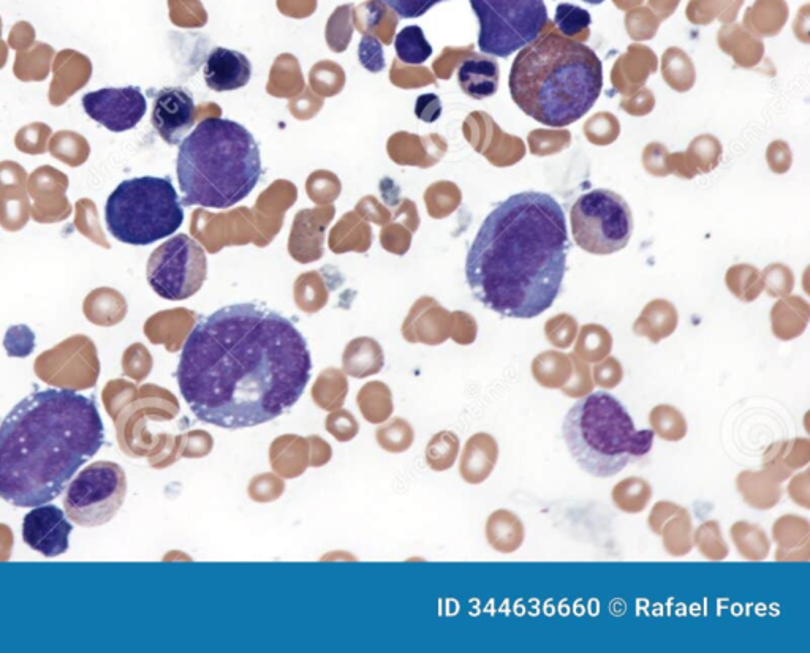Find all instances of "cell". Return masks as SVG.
<instances>
[{
	"instance_id": "18",
	"label": "cell",
	"mask_w": 810,
	"mask_h": 653,
	"mask_svg": "<svg viewBox=\"0 0 810 653\" xmlns=\"http://www.w3.org/2000/svg\"><path fill=\"white\" fill-rule=\"evenodd\" d=\"M777 562H807L810 559V524L803 516L785 514L773 525Z\"/></svg>"
},
{
	"instance_id": "45",
	"label": "cell",
	"mask_w": 810,
	"mask_h": 653,
	"mask_svg": "<svg viewBox=\"0 0 810 653\" xmlns=\"http://www.w3.org/2000/svg\"><path fill=\"white\" fill-rule=\"evenodd\" d=\"M4 347L12 358H26L35 348V334L26 325H16L5 334Z\"/></svg>"
},
{
	"instance_id": "38",
	"label": "cell",
	"mask_w": 810,
	"mask_h": 653,
	"mask_svg": "<svg viewBox=\"0 0 810 653\" xmlns=\"http://www.w3.org/2000/svg\"><path fill=\"white\" fill-rule=\"evenodd\" d=\"M89 144L83 136L73 132H59L51 138L50 152L70 167L83 165L89 157Z\"/></svg>"
},
{
	"instance_id": "24",
	"label": "cell",
	"mask_w": 810,
	"mask_h": 653,
	"mask_svg": "<svg viewBox=\"0 0 810 653\" xmlns=\"http://www.w3.org/2000/svg\"><path fill=\"white\" fill-rule=\"evenodd\" d=\"M385 367V355L379 342L369 337L355 339L345 347L342 370L347 377L369 378L380 374Z\"/></svg>"
},
{
	"instance_id": "6",
	"label": "cell",
	"mask_w": 810,
	"mask_h": 653,
	"mask_svg": "<svg viewBox=\"0 0 810 653\" xmlns=\"http://www.w3.org/2000/svg\"><path fill=\"white\" fill-rule=\"evenodd\" d=\"M562 437L573 461L595 478L619 475L654 446V432L636 429L624 404L605 391L576 401L565 415Z\"/></svg>"
},
{
	"instance_id": "50",
	"label": "cell",
	"mask_w": 810,
	"mask_h": 653,
	"mask_svg": "<svg viewBox=\"0 0 810 653\" xmlns=\"http://www.w3.org/2000/svg\"><path fill=\"white\" fill-rule=\"evenodd\" d=\"M214 450V437L206 431H192L184 437L182 454L190 459L209 456Z\"/></svg>"
},
{
	"instance_id": "56",
	"label": "cell",
	"mask_w": 810,
	"mask_h": 653,
	"mask_svg": "<svg viewBox=\"0 0 810 653\" xmlns=\"http://www.w3.org/2000/svg\"><path fill=\"white\" fill-rule=\"evenodd\" d=\"M583 2L589 5H602L605 0H583Z\"/></svg>"
},
{
	"instance_id": "16",
	"label": "cell",
	"mask_w": 810,
	"mask_h": 653,
	"mask_svg": "<svg viewBox=\"0 0 810 653\" xmlns=\"http://www.w3.org/2000/svg\"><path fill=\"white\" fill-rule=\"evenodd\" d=\"M69 185V179L65 174L56 171V168H38L31 176L29 182V192L35 200L34 217L37 222H57L53 208L50 204L53 201L54 208L62 217L70 214V204L64 197L65 189Z\"/></svg>"
},
{
	"instance_id": "52",
	"label": "cell",
	"mask_w": 810,
	"mask_h": 653,
	"mask_svg": "<svg viewBox=\"0 0 810 653\" xmlns=\"http://www.w3.org/2000/svg\"><path fill=\"white\" fill-rule=\"evenodd\" d=\"M679 508H681V505L668 502V500L655 503L648 516V525L651 532L654 533V535H660L663 525L667 524V522L673 518L674 514L678 513Z\"/></svg>"
},
{
	"instance_id": "21",
	"label": "cell",
	"mask_w": 810,
	"mask_h": 653,
	"mask_svg": "<svg viewBox=\"0 0 810 653\" xmlns=\"http://www.w3.org/2000/svg\"><path fill=\"white\" fill-rule=\"evenodd\" d=\"M269 465L284 480L300 478L309 469V443L306 437L285 434L269 446Z\"/></svg>"
},
{
	"instance_id": "7",
	"label": "cell",
	"mask_w": 810,
	"mask_h": 653,
	"mask_svg": "<svg viewBox=\"0 0 810 653\" xmlns=\"http://www.w3.org/2000/svg\"><path fill=\"white\" fill-rule=\"evenodd\" d=\"M184 216V206L168 178L129 179L106 201L108 231L129 246H151L168 238L181 228Z\"/></svg>"
},
{
	"instance_id": "35",
	"label": "cell",
	"mask_w": 810,
	"mask_h": 653,
	"mask_svg": "<svg viewBox=\"0 0 810 653\" xmlns=\"http://www.w3.org/2000/svg\"><path fill=\"white\" fill-rule=\"evenodd\" d=\"M613 350V337L600 326H586L576 340L573 355L583 359L584 363L597 364L608 358Z\"/></svg>"
},
{
	"instance_id": "49",
	"label": "cell",
	"mask_w": 810,
	"mask_h": 653,
	"mask_svg": "<svg viewBox=\"0 0 810 653\" xmlns=\"http://www.w3.org/2000/svg\"><path fill=\"white\" fill-rule=\"evenodd\" d=\"M383 2H385L399 18L415 19L426 15L432 7H436L437 4L445 2V0H383Z\"/></svg>"
},
{
	"instance_id": "54",
	"label": "cell",
	"mask_w": 810,
	"mask_h": 653,
	"mask_svg": "<svg viewBox=\"0 0 810 653\" xmlns=\"http://www.w3.org/2000/svg\"><path fill=\"white\" fill-rule=\"evenodd\" d=\"M306 438L307 443H309V467L320 469V467L330 464L331 459H333V448H331L330 443L323 440L322 437H318V435H311V437Z\"/></svg>"
},
{
	"instance_id": "27",
	"label": "cell",
	"mask_w": 810,
	"mask_h": 653,
	"mask_svg": "<svg viewBox=\"0 0 810 653\" xmlns=\"http://www.w3.org/2000/svg\"><path fill=\"white\" fill-rule=\"evenodd\" d=\"M731 541L742 559L763 562L771 554V538L763 527L749 521H738L730 527Z\"/></svg>"
},
{
	"instance_id": "19",
	"label": "cell",
	"mask_w": 810,
	"mask_h": 653,
	"mask_svg": "<svg viewBox=\"0 0 810 653\" xmlns=\"http://www.w3.org/2000/svg\"><path fill=\"white\" fill-rule=\"evenodd\" d=\"M810 462L809 438L780 440L763 453V470L779 483L790 480L796 470L806 469Z\"/></svg>"
},
{
	"instance_id": "48",
	"label": "cell",
	"mask_w": 810,
	"mask_h": 653,
	"mask_svg": "<svg viewBox=\"0 0 810 653\" xmlns=\"http://www.w3.org/2000/svg\"><path fill=\"white\" fill-rule=\"evenodd\" d=\"M546 337L553 347L561 348V350L570 348L576 339L575 320L568 317L554 318L546 325Z\"/></svg>"
},
{
	"instance_id": "53",
	"label": "cell",
	"mask_w": 810,
	"mask_h": 653,
	"mask_svg": "<svg viewBox=\"0 0 810 653\" xmlns=\"http://www.w3.org/2000/svg\"><path fill=\"white\" fill-rule=\"evenodd\" d=\"M810 475L809 470H804L798 475L793 476L790 483H788L787 492L790 495V499L793 500V503L796 505L801 506L804 510H809L810 508Z\"/></svg>"
},
{
	"instance_id": "13",
	"label": "cell",
	"mask_w": 810,
	"mask_h": 653,
	"mask_svg": "<svg viewBox=\"0 0 810 653\" xmlns=\"http://www.w3.org/2000/svg\"><path fill=\"white\" fill-rule=\"evenodd\" d=\"M195 116L194 97L184 87H165L154 95L152 127L170 146L181 144L184 135L194 127Z\"/></svg>"
},
{
	"instance_id": "23",
	"label": "cell",
	"mask_w": 810,
	"mask_h": 653,
	"mask_svg": "<svg viewBox=\"0 0 810 653\" xmlns=\"http://www.w3.org/2000/svg\"><path fill=\"white\" fill-rule=\"evenodd\" d=\"M485 536L489 546L499 554H515L526 540V527L518 514L499 508L486 519Z\"/></svg>"
},
{
	"instance_id": "12",
	"label": "cell",
	"mask_w": 810,
	"mask_h": 653,
	"mask_svg": "<svg viewBox=\"0 0 810 653\" xmlns=\"http://www.w3.org/2000/svg\"><path fill=\"white\" fill-rule=\"evenodd\" d=\"M83 108L92 121L114 133L129 132L148 111L140 87H106L83 97Z\"/></svg>"
},
{
	"instance_id": "42",
	"label": "cell",
	"mask_w": 810,
	"mask_h": 653,
	"mask_svg": "<svg viewBox=\"0 0 810 653\" xmlns=\"http://www.w3.org/2000/svg\"><path fill=\"white\" fill-rule=\"evenodd\" d=\"M573 359V374L562 386L561 391L564 393V396L570 397V399H581V397L587 396V394H591L594 391L595 385L594 380H592V370L589 364L584 363L583 359L578 358V356L572 355Z\"/></svg>"
},
{
	"instance_id": "39",
	"label": "cell",
	"mask_w": 810,
	"mask_h": 653,
	"mask_svg": "<svg viewBox=\"0 0 810 653\" xmlns=\"http://www.w3.org/2000/svg\"><path fill=\"white\" fill-rule=\"evenodd\" d=\"M15 190V189H13ZM29 217V203H27L24 189L0 190V225L8 231L23 228Z\"/></svg>"
},
{
	"instance_id": "10",
	"label": "cell",
	"mask_w": 810,
	"mask_h": 653,
	"mask_svg": "<svg viewBox=\"0 0 810 653\" xmlns=\"http://www.w3.org/2000/svg\"><path fill=\"white\" fill-rule=\"evenodd\" d=\"M127 497V476L114 462H94L73 478L65 492V514L81 527H100L119 513Z\"/></svg>"
},
{
	"instance_id": "33",
	"label": "cell",
	"mask_w": 810,
	"mask_h": 653,
	"mask_svg": "<svg viewBox=\"0 0 810 653\" xmlns=\"http://www.w3.org/2000/svg\"><path fill=\"white\" fill-rule=\"evenodd\" d=\"M461 451V440L453 431H440L429 440L424 459L432 472L453 469Z\"/></svg>"
},
{
	"instance_id": "32",
	"label": "cell",
	"mask_w": 810,
	"mask_h": 653,
	"mask_svg": "<svg viewBox=\"0 0 810 653\" xmlns=\"http://www.w3.org/2000/svg\"><path fill=\"white\" fill-rule=\"evenodd\" d=\"M649 426L654 432V437L668 443L682 442L689 432V424L684 413L670 404H659L652 408L649 412Z\"/></svg>"
},
{
	"instance_id": "43",
	"label": "cell",
	"mask_w": 810,
	"mask_h": 653,
	"mask_svg": "<svg viewBox=\"0 0 810 653\" xmlns=\"http://www.w3.org/2000/svg\"><path fill=\"white\" fill-rule=\"evenodd\" d=\"M325 429L331 437L336 438L337 442L347 443L352 442L353 438L360 432V424L356 421L353 413L344 408L330 412L326 416Z\"/></svg>"
},
{
	"instance_id": "29",
	"label": "cell",
	"mask_w": 810,
	"mask_h": 653,
	"mask_svg": "<svg viewBox=\"0 0 810 653\" xmlns=\"http://www.w3.org/2000/svg\"><path fill=\"white\" fill-rule=\"evenodd\" d=\"M678 326V315L670 304L654 302L644 310L640 320L635 323V333L638 336L648 337L652 344H659L674 333Z\"/></svg>"
},
{
	"instance_id": "26",
	"label": "cell",
	"mask_w": 810,
	"mask_h": 653,
	"mask_svg": "<svg viewBox=\"0 0 810 653\" xmlns=\"http://www.w3.org/2000/svg\"><path fill=\"white\" fill-rule=\"evenodd\" d=\"M349 389L344 370L328 367L315 378L311 389L312 401L325 412H334L344 407Z\"/></svg>"
},
{
	"instance_id": "20",
	"label": "cell",
	"mask_w": 810,
	"mask_h": 653,
	"mask_svg": "<svg viewBox=\"0 0 810 653\" xmlns=\"http://www.w3.org/2000/svg\"><path fill=\"white\" fill-rule=\"evenodd\" d=\"M500 68L496 59L491 57H467L458 68V83L464 94L470 99L485 100L499 91Z\"/></svg>"
},
{
	"instance_id": "8",
	"label": "cell",
	"mask_w": 810,
	"mask_h": 653,
	"mask_svg": "<svg viewBox=\"0 0 810 653\" xmlns=\"http://www.w3.org/2000/svg\"><path fill=\"white\" fill-rule=\"evenodd\" d=\"M480 23L478 48L486 56L508 57L534 43L548 24L543 0H470Z\"/></svg>"
},
{
	"instance_id": "55",
	"label": "cell",
	"mask_w": 810,
	"mask_h": 653,
	"mask_svg": "<svg viewBox=\"0 0 810 653\" xmlns=\"http://www.w3.org/2000/svg\"><path fill=\"white\" fill-rule=\"evenodd\" d=\"M26 174L18 163H0V190L24 189Z\"/></svg>"
},
{
	"instance_id": "25",
	"label": "cell",
	"mask_w": 810,
	"mask_h": 653,
	"mask_svg": "<svg viewBox=\"0 0 810 653\" xmlns=\"http://www.w3.org/2000/svg\"><path fill=\"white\" fill-rule=\"evenodd\" d=\"M530 374L545 389H561L573 374L572 355L549 350L532 359Z\"/></svg>"
},
{
	"instance_id": "31",
	"label": "cell",
	"mask_w": 810,
	"mask_h": 653,
	"mask_svg": "<svg viewBox=\"0 0 810 653\" xmlns=\"http://www.w3.org/2000/svg\"><path fill=\"white\" fill-rule=\"evenodd\" d=\"M663 549L670 557L681 559L692 552L693 549V521L686 508H679L678 513L663 525L662 532Z\"/></svg>"
},
{
	"instance_id": "4",
	"label": "cell",
	"mask_w": 810,
	"mask_h": 653,
	"mask_svg": "<svg viewBox=\"0 0 810 653\" xmlns=\"http://www.w3.org/2000/svg\"><path fill=\"white\" fill-rule=\"evenodd\" d=\"M602 87L599 56L564 35L538 37L511 65V99L529 118L548 127L559 129L583 119Z\"/></svg>"
},
{
	"instance_id": "44",
	"label": "cell",
	"mask_w": 810,
	"mask_h": 653,
	"mask_svg": "<svg viewBox=\"0 0 810 653\" xmlns=\"http://www.w3.org/2000/svg\"><path fill=\"white\" fill-rule=\"evenodd\" d=\"M50 133L48 125H27L16 135V148L26 154H43L46 151V141L50 138Z\"/></svg>"
},
{
	"instance_id": "9",
	"label": "cell",
	"mask_w": 810,
	"mask_h": 653,
	"mask_svg": "<svg viewBox=\"0 0 810 653\" xmlns=\"http://www.w3.org/2000/svg\"><path fill=\"white\" fill-rule=\"evenodd\" d=\"M573 239L594 255H611L625 249L633 233L629 204L611 190L584 193L570 212Z\"/></svg>"
},
{
	"instance_id": "3",
	"label": "cell",
	"mask_w": 810,
	"mask_h": 653,
	"mask_svg": "<svg viewBox=\"0 0 810 653\" xmlns=\"http://www.w3.org/2000/svg\"><path fill=\"white\" fill-rule=\"evenodd\" d=\"M103 442L89 397L70 389L29 394L0 424V499L18 508L50 503Z\"/></svg>"
},
{
	"instance_id": "22",
	"label": "cell",
	"mask_w": 810,
	"mask_h": 653,
	"mask_svg": "<svg viewBox=\"0 0 810 653\" xmlns=\"http://www.w3.org/2000/svg\"><path fill=\"white\" fill-rule=\"evenodd\" d=\"M736 491L742 502L758 511L773 510L784 495L782 483L765 470H742L736 476Z\"/></svg>"
},
{
	"instance_id": "15",
	"label": "cell",
	"mask_w": 810,
	"mask_h": 653,
	"mask_svg": "<svg viewBox=\"0 0 810 653\" xmlns=\"http://www.w3.org/2000/svg\"><path fill=\"white\" fill-rule=\"evenodd\" d=\"M206 86L216 92H230L249 84L252 64L247 56L228 48H216L206 59Z\"/></svg>"
},
{
	"instance_id": "30",
	"label": "cell",
	"mask_w": 810,
	"mask_h": 653,
	"mask_svg": "<svg viewBox=\"0 0 810 653\" xmlns=\"http://www.w3.org/2000/svg\"><path fill=\"white\" fill-rule=\"evenodd\" d=\"M652 486L640 476H629L619 481L611 491V500L617 510L625 514H640L651 503Z\"/></svg>"
},
{
	"instance_id": "37",
	"label": "cell",
	"mask_w": 810,
	"mask_h": 653,
	"mask_svg": "<svg viewBox=\"0 0 810 653\" xmlns=\"http://www.w3.org/2000/svg\"><path fill=\"white\" fill-rule=\"evenodd\" d=\"M375 440L383 451L401 454L409 451L415 442L412 424L404 418H390L377 429Z\"/></svg>"
},
{
	"instance_id": "41",
	"label": "cell",
	"mask_w": 810,
	"mask_h": 653,
	"mask_svg": "<svg viewBox=\"0 0 810 653\" xmlns=\"http://www.w3.org/2000/svg\"><path fill=\"white\" fill-rule=\"evenodd\" d=\"M554 23L564 37H572L591 26L592 18L591 13L578 5L561 4L557 5Z\"/></svg>"
},
{
	"instance_id": "34",
	"label": "cell",
	"mask_w": 810,
	"mask_h": 653,
	"mask_svg": "<svg viewBox=\"0 0 810 653\" xmlns=\"http://www.w3.org/2000/svg\"><path fill=\"white\" fill-rule=\"evenodd\" d=\"M394 48L399 61L409 65H421L432 56V46L420 26H407L394 38Z\"/></svg>"
},
{
	"instance_id": "1",
	"label": "cell",
	"mask_w": 810,
	"mask_h": 653,
	"mask_svg": "<svg viewBox=\"0 0 810 653\" xmlns=\"http://www.w3.org/2000/svg\"><path fill=\"white\" fill-rule=\"evenodd\" d=\"M312 356L300 329L258 304L198 321L182 347L178 385L200 421L224 429L269 423L300 401Z\"/></svg>"
},
{
	"instance_id": "46",
	"label": "cell",
	"mask_w": 810,
	"mask_h": 653,
	"mask_svg": "<svg viewBox=\"0 0 810 653\" xmlns=\"http://www.w3.org/2000/svg\"><path fill=\"white\" fill-rule=\"evenodd\" d=\"M591 370L594 385L608 389V391L617 388L624 380V367H622L621 361L613 356H608L600 363L594 364Z\"/></svg>"
},
{
	"instance_id": "11",
	"label": "cell",
	"mask_w": 810,
	"mask_h": 653,
	"mask_svg": "<svg viewBox=\"0 0 810 653\" xmlns=\"http://www.w3.org/2000/svg\"><path fill=\"white\" fill-rule=\"evenodd\" d=\"M146 276L160 298L168 301L192 298L208 277L205 249L190 236H175L152 252Z\"/></svg>"
},
{
	"instance_id": "51",
	"label": "cell",
	"mask_w": 810,
	"mask_h": 653,
	"mask_svg": "<svg viewBox=\"0 0 810 653\" xmlns=\"http://www.w3.org/2000/svg\"><path fill=\"white\" fill-rule=\"evenodd\" d=\"M442 100L436 94L420 95L415 103V116L426 124H434L442 116Z\"/></svg>"
},
{
	"instance_id": "2",
	"label": "cell",
	"mask_w": 810,
	"mask_h": 653,
	"mask_svg": "<svg viewBox=\"0 0 810 653\" xmlns=\"http://www.w3.org/2000/svg\"><path fill=\"white\" fill-rule=\"evenodd\" d=\"M567 219L542 192L511 195L497 204L466 258V280L486 309L505 318H530L553 307L567 272Z\"/></svg>"
},
{
	"instance_id": "36",
	"label": "cell",
	"mask_w": 810,
	"mask_h": 653,
	"mask_svg": "<svg viewBox=\"0 0 810 653\" xmlns=\"http://www.w3.org/2000/svg\"><path fill=\"white\" fill-rule=\"evenodd\" d=\"M693 548H697L701 557L709 562H720L730 555V548L722 535L719 521H705L693 529Z\"/></svg>"
},
{
	"instance_id": "17",
	"label": "cell",
	"mask_w": 810,
	"mask_h": 653,
	"mask_svg": "<svg viewBox=\"0 0 810 653\" xmlns=\"http://www.w3.org/2000/svg\"><path fill=\"white\" fill-rule=\"evenodd\" d=\"M499 443L488 432H477L467 440L459 457V475L472 486L489 480L499 462Z\"/></svg>"
},
{
	"instance_id": "5",
	"label": "cell",
	"mask_w": 810,
	"mask_h": 653,
	"mask_svg": "<svg viewBox=\"0 0 810 653\" xmlns=\"http://www.w3.org/2000/svg\"><path fill=\"white\" fill-rule=\"evenodd\" d=\"M184 206L230 209L262 178V154L244 125L208 118L179 144L176 160Z\"/></svg>"
},
{
	"instance_id": "14",
	"label": "cell",
	"mask_w": 810,
	"mask_h": 653,
	"mask_svg": "<svg viewBox=\"0 0 810 653\" xmlns=\"http://www.w3.org/2000/svg\"><path fill=\"white\" fill-rule=\"evenodd\" d=\"M73 525L67 514L54 505L35 506L23 522V540L29 548L45 557H57L69 551Z\"/></svg>"
},
{
	"instance_id": "28",
	"label": "cell",
	"mask_w": 810,
	"mask_h": 653,
	"mask_svg": "<svg viewBox=\"0 0 810 653\" xmlns=\"http://www.w3.org/2000/svg\"><path fill=\"white\" fill-rule=\"evenodd\" d=\"M356 405L369 424H383L393 416V393L387 383L368 382L356 394Z\"/></svg>"
},
{
	"instance_id": "40",
	"label": "cell",
	"mask_w": 810,
	"mask_h": 653,
	"mask_svg": "<svg viewBox=\"0 0 810 653\" xmlns=\"http://www.w3.org/2000/svg\"><path fill=\"white\" fill-rule=\"evenodd\" d=\"M285 492V480L274 472L260 473L250 480L247 495L255 503H273Z\"/></svg>"
},
{
	"instance_id": "47",
	"label": "cell",
	"mask_w": 810,
	"mask_h": 653,
	"mask_svg": "<svg viewBox=\"0 0 810 653\" xmlns=\"http://www.w3.org/2000/svg\"><path fill=\"white\" fill-rule=\"evenodd\" d=\"M358 59L368 72L380 73L385 68V56H383V46L379 38L374 35L364 34L358 45Z\"/></svg>"
}]
</instances>
